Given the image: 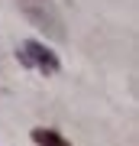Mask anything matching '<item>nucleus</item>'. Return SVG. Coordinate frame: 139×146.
Segmentation results:
<instances>
[{"label": "nucleus", "instance_id": "f03ea898", "mask_svg": "<svg viewBox=\"0 0 139 146\" xmlns=\"http://www.w3.org/2000/svg\"><path fill=\"white\" fill-rule=\"evenodd\" d=\"M20 62L29 65V68H39V72H45V75H55V72H58V58H55V52H52V49H45V46H42V42H36V39L23 42Z\"/></svg>", "mask_w": 139, "mask_h": 146}, {"label": "nucleus", "instance_id": "7ed1b4c3", "mask_svg": "<svg viewBox=\"0 0 139 146\" xmlns=\"http://www.w3.org/2000/svg\"><path fill=\"white\" fill-rule=\"evenodd\" d=\"M32 140H36L39 146H71L62 133H55V130H42V127H39V130H32Z\"/></svg>", "mask_w": 139, "mask_h": 146}, {"label": "nucleus", "instance_id": "f257e3e1", "mask_svg": "<svg viewBox=\"0 0 139 146\" xmlns=\"http://www.w3.org/2000/svg\"><path fill=\"white\" fill-rule=\"evenodd\" d=\"M16 3H20L23 16H26V20H29L36 29H42L45 36L58 39V42L65 39V23H62V13H58V7L52 3V0H16Z\"/></svg>", "mask_w": 139, "mask_h": 146}]
</instances>
